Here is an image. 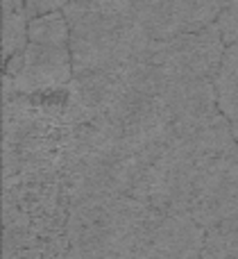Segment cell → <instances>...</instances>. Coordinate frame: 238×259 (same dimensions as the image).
Wrapping results in <instances>:
<instances>
[{"label": "cell", "mask_w": 238, "mask_h": 259, "mask_svg": "<svg viewBox=\"0 0 238 259\" xmlns=\"http://www.w3.org/2000/svg\"><path fill=\"white\" fill-rule=\"evenodd\" d=\"M154 207L130 193L68 205V257H139Z\"/></svg>", "instance_id": "cell-1"}, {"label": "cell", "mask_w": 238, "mask_h": 259, "mask_svg": "<svg viewBox=\"0 0 238 259\" xmlns=\"http://www.w3.org/2000/svg\"><path fill=\"white\" fill-rule=\"evenodd\" d=\"M71 27L73 73L102 71L152 59L157 39L145 32L134 14H113L71 0L64 7Z\"/></svg>", "instance_id": "cell-2"}, {"label": "cell", "mask_w": 238, "mask_h": 259, "mask_svg": "<svg viewBox=\"0 0 238 259\" xmlns=\"http://www.w3.org/2000/svg\"><path fill=\"white\" fill-rule=\"evenodd\" d=\"M73 75L66 14L57 9L30 18L25 48L7 59L5 94L50 96L68 89Z\"/></svg>", "instance_id": "cell-3"}, {"label": "cell", "mask_w": 238, "mask_h": 259, "mask_svg": "<svg viewBox=\"0 0 238 259\" xmlns=\"http://www.w3.org/2000/svg\"><path fill=\"white\" fill-rule=\"evenodd\" d=\"M225 39L218 23L184 32L172 39L157 41L152 62L166 75L189 77V80H216L225 55Z\"/></svg>", "instance_id": "cell-4"}, {"label": "cell", "mask_w": 238, "mask_h": 259, "mask_svg": "<svg viewBox=\"0 0 238 259\" xmlns=\"http://www.w3.org/2000/svg\"><path fill=\"white\" fill-rule=\"evenodd\" d=\"M191 216L204 228L238 216V150L202 164Z\"/></svg>", "instance_id": "cell-5"}, {"label": "cell", "mask_w": 238, "mask_h": 259, "mask_svg": "<svg viewBox=\"0 0 238 259\" xmlns=\"http://www.w3.org/2000/svg\"><path fill=\"white\" fill-rule=\"evenodd\" d=\"M227 0H136L134 16L152 39L166 41L218 21Z\"/></svg>", "instance_id": "cell-6"}, {"label": "cell", "mask_w": 238, "mask_h": 259, "mask_svg": "<svg viewBox=\"0 0 238 259\" xmlns=\"http://www.w3.org/2000/svg\"><path fill=\"white\" fill-rule=\"evenodd\" d=\"M207 228L191 214L154 209L139 257H202Z\"/></svg>", "instance_id": "cell-7"}, {"label": "cell", "mask_w": 238, "mask_h": 259, "mask_svg": "<svg viewBox=\"0 0 238 259\" xmlns=\"http://www.w3.org/2000/svg\"><path fill=\"white\" fill-rule=\"evenodd\" d=\"M202 257H238V216L207 228Z\"/></svg>", "instance_id": "cell-8"}, {"label": "cell", "mask_w": 238, "mask_h": 259, "mask_svg": "<svg viewBox=\"0 0 238 259\" xmlns=\"http://www.w3.org/2000/svg\"><path fill=\"white\" fill-rule=\"evenodd\" d=\"M27 14L25 5L21 7H9L5 9V25H3V55L5 59H9L12 55H16L21 48H25L27 44Z\"/></svg>", "instance_id": "cell-9"}, {"label": "cell", "mask_w": 238, "mask_h": 259, "mask_svg": "<svg viewBox=\"0 0 238 259\" xmlns=\"http://www.w3.org/2000/svg\"><path fill=\"white\" fill-rule=\"evenodd\" d=\"M216 91H229V89H238V41L234 44H227L225 55H222V64L220 71L216 75Z\"/></svg>", "instance_id": "cell-10"}, {"label": "cell", "mask_w": 238, "mask_h": 259, "mask_svg": "<svg viewBox=\"0 0 238 259\" xmlns=\"http://www.w3.org/2000/svg\"><path fill=\"white\" fill-rule=\"evenodd\" d=\"M218 27L222 32L225 44H234L238 41V3H229L218 16Z\"/></svg>", "instance_id": "cell-11"}, {"label": "cell", "mask_w": 238, "mask_h": 259, "mask_svg": "<svg viewBox=\"0 0 238 259\" xmlns=\"http://www.w3.org/2000/svg\"><path fill=\"white\" fill-rule=\"evenodd\" d=\"M218 107H220V112L227 116L231 132H234V137L238 141V89L220 91V94H218Z\"/></svg>", "instance_id": "cell-12"}, {"label": "cell", "mask_w": 238, "mask_h": 259, "mask_svg": "<svg viewBox=\"0 0 238 259\" xmlns=\"http://www.w3.org/2000/svg\"><path fill=\"white\" fill-rule=\"evenodd\" d=\"M77 3L86 5V7H93V9H102V12L134 14V3L136 0H77Z\"/></svg>", "instance_id": "cell-13"}, {"label": "cell", "mask_w": 238, "mask_h": 259, "mask_svg": "<svg viewBox=\"0 0 238 259\" xmlns=\"http://www.w3.org/2000/svg\"><path fill=\"white\" fill-rule=\"evenodd\" d=\"M23 3H25L27 18H34V16H41V14L64 9L68 3H71V0H23Z\"/></svg>", "instance_id": "cell-14"}, {"label": "cell", "mask_w": 238, "mask_h": 259, "mask_svg": "<svg viewBox=\"0 0 238 259\" xmlns=\"http://www.w3.org/2000/svg\"><path fill=\"white\" fill-rule=\"evenodd\" d=\"M229 3H238V0H227V5H229Z\"/></svg>", "instance_id": "cell-15"}]
</instances>
